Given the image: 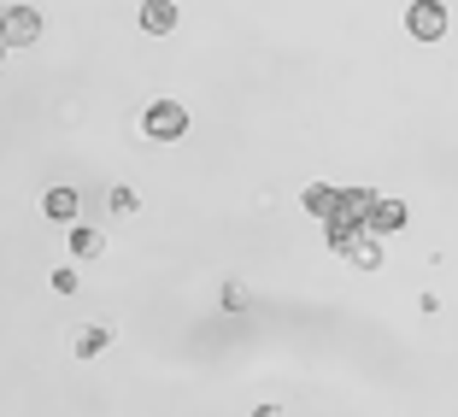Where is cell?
Listing matches in <instances>:
<instances>
[{
    "instance_id": "cell-16",
    "label": "cell",
    "mask_w": 458,
    "mask_h": 417,
    "mask_svg": "<svg viewBox=\"0 0 458 417\" xmlns=\"http://www.w3.org/2000/svg\"><path fill=\"white\" fill-rule=\"evenodd\" d=\"M0 59H6V41H0Z\"/></svg>"
},
{
    "instance_id": "cell-3",
    "label": "cell",
    "mask_w": 458,
    "mask_h": 417,
    "mask_svg": "<svg viewBox=\"0 0 458 417\" xmlns=\"http://www.w3.org/2000/svg\"><path fill=\"white\" fill-rule=\"evenodd\" d=\"M0 41H6V47H36L41 41V13L36 6H6V13H0Z\"/></svg>"
},
{
    "instance_id": "cell-7",
    "label": "cell",
    "mask_w": 458,
    "mask_h": 417,
    "mask_svg": "<svg viewBox=\"0 0 458 417\" xmlns=\"http://www.w3.org/2000/svg\"><path fill=\"white\" fill-rule=\"evenodd\" d=\"M106 347H112L106 323H82V329H71V353H77V359H100Z\"/></svg>"
},
{
    "instance_id": "cell-14",
    "label": "cell",
    "mask_w": 458,
    "mask_h": 417,
    "mask_svg": "<svg viewBox=\"0 0 458 417\" xmlns=\"http://www.w3.org/2000/svg\"><path fill=\"white\" fill-rule=\"evenodd\" d=\"M54 288H59V294H77V270L59 265V270H54Z\"/></svg>"
},
{
    "instance_id": "cell-2",
    "label": "cell",
    "mask_w": 458,
    "mask_h": 417,
    "mask_svg": "<svg viewBox=\"0 0 458 417\" xmlns=\"http://www.w3.org/2000/svg\"><path fill=\"white\" fill-rule=\"evenodd\" d=\"M446 24H453L446 18V0H411L405 6V30L418 41H446Z\"/></svg>"
},
{
    "instance_id": "cell-13",
    "label": "cell",
    "mask_w": 458,
    "mask_h": 417,
    "mask_svg": "<svg viewBox=\"0 0 458 417\" xmlns=\"http://www.w3.org/2000/svg\"><path fill=\"white\" fill-rule=\"evenodd\" d=\"M247 300L253 294H247L242 283H224V311H247Z\"/></svg>"
},
{
    "instance_id": "cell-15",
    "label": "cell",
    "mask_w": 458,
    "mask_h": 417,
    "mask_svg": "<svg viewBox=\"0 0 458 417\" xmlns=\"http://www.w3.org/2000/svg\"><path fill=\"white\" fill-rule=\"evenodd\" d=\"M253 417H283V405H259V412Z\"/></svg>"
},
{
    "instance_id": "cell-12",
    "label": "cell",
    "mask_w": 458,
    "mask_h": 417,
    "mask_svg": "<svg viewBox=\"0 0 458 417\" xmlns=\"http://www.w3.org/2000/svg\"><path fill=\"white\" fill-rule=\"evenodd\" d=\"M106 206H112V217H135V212H141V194H135V189H123V183H118V189L106 194Z\"/></svg>"
},
{
    "instance_id": "cell-9",
    "label": "cell",
    "mask_w": 458,
    "mask_h": 417,
    "mask_svg": "<svg viewBox=\"0 0 458 417\" xmlns=\"http://www.w3.org/2000/svg\"><path fill=\"white\" fill-rule=\"evenodd\" d=\"M141 30H148V36H171L176 30V0H141Z\"/></svg>"
},
{
    "instance_id": "cell-11",
    "label": "cell",
    "mask_w": 458,
    "mask_h": 417,
    "mask_svg": "<svg viewBox=\"0 0 458 417\" xmlns=\"http://www.w3.org/2000/svg\"><path fill=\"white\" fill-rule=\"evenodd\" d=\"M106 253V235L95 224H71V259H100Z\"/></svg>"
},
{
    "instance_id": "cell-10",
    "label": "cell",
    "mask_w": 458,
    "mask_h": 417,
    "mask_svg": "<svg viewBox=\"0 0 458 417\" xmlns=\"http://www.w3.org/2000/svg\"><path fill=\"white\" fill-rule=\"evenodd\" d=\"M300 206L329 224V217H335V183H306V189H300Z\"/></svg>"
},
{
    "instance_id": "cell-6",
    "label": "cell",
    "mask_w": 458,
    "mask_h": 417,
    "mask_svg": "<svg viewBox=\"0 0 458 417\" xmlns=\"http://www.w3.org/2000/svg\"><path fill=\"white\" fill-rule=\"evenodd\" d=\"M41 212H47V224H77L82 194L77 189H47V194H41Z\"/></svg>"
},
{
    "instance_id": "cell-4",
    "label": "cell",
    "mask_w": 458,
    "mask_h": 417,
    "mask_svg": "<svg viewBox=\"0 0 458 417\" xmlns=\"http://www.w3.org/2000/svg\"><path fill=\"white\" fill-rule=\"evenodd\" d=\"M405 224H411V206H405V200H382V194H377V206H370V217H364V235L388 242V235H400Z\"/></svg>"
},
{
    "instance_id": "cell-5",
    "label": "cell",
    "mask_w": 458,
    "mask_h": 417,
    "mask_svg": "<svg viewBox=\"0 0 458 417\" xmlns=\"http://www.w3.org/2000/svg\"><path fill=\"white\" fill-rule=\"evenodd\" d=\"M370 206H377V189H335V217H329V224L364 229V217H370Z\"/></svg>"
},
{
    "instance_id": "cell-1",
    "label": "cell",
    "mask_w": 458,
    "mask_h": 417,
    "mask_svg": "<svg viewBox=\"0 0 458 417\" xmlns=\"http://www.w3.org/2000/svg\"><path fill=\"white\" fill-rule=\"evenodd\" d=\"M141 135H148V141H182V135H189V106H182V100H153V106L141 112Z\"/></svg>"
},
{
    "instance_id": "cell-8",
    "label": "cell",
    "mask_w": 458,
    "mask_h": 417,
    "mask_svg": "<svg viewBox=\"0 0 458 417\" xmlns=\"http://www.w3.org/2000/svg\"><path fill=\"white\" fill-rule=\"evenodd\" d=\"M341 259H347L352 270H382V242H377V235H364V229H359V235H352V242H347V253H341Z\"/></svg>"
}]
</instances>
